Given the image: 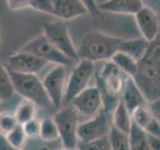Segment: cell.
Wrapping results in <instances>:
<instances>
[{"label": "cell", "instance_id": "cell-7", "mask_svg": "<svg viewBox=\"0 0 160 150\" xmlns=\"http://www.w3.org/2000/svg\"><path fill=\"white\" fill-rule=\"evenodd\" d=\"M42 33L60 52H62L75 62L79 61L77 47H75L72 41L65 21L57 19L54 21L44 23Z\"/></svg>", "mask_w": 160, "mask_h": 150}, {"label": "cell", "instance_id": "cell-13", "mask_svg": "<svg viewBox=\"0 0 160 150\" xmlns=\"http://www.w3.org/2000/svg\"><path fill=\"white\" fill-rule=\"evenodd\" d=\"M133 16L141 37L148 42H152L159 36L160 19L154 9L143 5Z\"/></svg>", "mask_w": 160, "mask_h": 150}, {"label": "cell", "instance_id": "cell-29", "mask_svg": "<svg viewBox=\"0 0 160 150\" xmlns=\"http://www.w3.org/2000/svg\"><path fill=\"white\" fill-rule=\"evenodd\" d=\"M29 7L35 11L52 15V0H29Z\"/></svg>", "mask_w": 160, "mask_h": 150}, {"label": "cell", "instance_id": "cell-11", "mask_svg": "<svg viewBox=\"0 0 160 150\" xmlns=\"http://www.w3.org/2000/svg\"><path fill=\"white\" fill-rule=\"evenodd\" d=\"M72 106L79 114V116L91 118L103 110L102 95L97 85L88 86L74 97L71 102Z\"/></svg>", "mask_w": 160, "mask_h": 150}, {"label": "cell", "instance_id": "cell-25", "mask_svg": "<svg viewBox=\"0 0 160 150\" xmlns=\"http://www.w3.org/2000/svg\"><path fill=\"white\" fill-rule=\"evenodd\" d=\"M131 116H132V121L143 130L153 119V114L151 112V109H150L148 103L141 105V106H139L135 110H133L131 112Z\"/></svg>", "mask_w": 160, "mask_h": 150}, {"label": "cell", "instance_id": "cell-33", "mask_svg": "<svg viewBox=\"0 0 160 150\" xmlns=\"http://www.w3.org/2000/svg\"><path fill=\"white\" fill-rule=\"evenodd\" d=\"M81 1L85 4V6L87 7L88 12L90 15L95 16L99 13V8H98V3L96 2V0H81Z\"/></svg>", "mask_w": 160, "mask_h": 150}, {"label": "cell", "instance_id": "cell-19", "mask_svg": "<svg viewBox=\"0 0 160 150\" xmlns=\"http://www.w3.org/2000/svg\"><path fill=\"white\" fill-rule=\"evenodd\" d=\"M110 61L129 77H133L137 71L138 61L132 56H130L129 54L121 51V50H118L117 52H115L112 55Z\"/></svg>", "mask_w": 160, "mask_h": 150}, {"label": "cell", "instance_id": "cell-3", "mask_svg": "<svg viewBox=\"0 0 160 150\" xmlns=\"http://www.w3.org/2000/svg\"><path fill=\"white\" fill-rule=\"evenodd\" d=\"M127 75L110 61H105V65L97 75V86L103 99V109L112 112L120 100Z\"/></svg>", "mask_w": 160, "mask_h": 150}, {"label": "cell", "instance_id": "cell-17", "mask_svg": "<svg viewBox=\"0 0 160 150\" xmlns=\"http://www.w3.org/2000/svg\"><path fill=\"white\" fill-rule=\"evenodd\" d=\"M111 122L112 125L122 132L129 134L132 126V116L129 110L126 108L124 103L119 100L116 106L111 112Z\"/></svg>", "mask_w": 160, "mask_h": 150}, {"label": "cell", "instance_id": "cell-28", "mask_svg": "<svg viewBox=\"0 0 160 150\" xmlns=\"http://www.w3.org/2000/svg\"><path fill=\"white\" fill-rule=\"evenodd\" d=\"M78 148L79 150H111L108 136L86 143H79Z\"/></svg>", "mask_w": 160, "mask_h": 150}, {"label": "cell", "instance_id": "cell-39", "mask_svg": "<svg viewBox=\"0 0 160 150\" xmlns=\"http://www.w3.org/2000/svg\"><path fill=\"white\" fill-rule=\"evenodd\" d=\"M1 103H2V100L0 99V107H1Z\"/></svg>", "mask_w": 160, "mask_h": 150}, {"label": "cell", "instance_id": "cell-30", "mask_svg": "<svg viewBox=\"0 0 160 150\" xmlns=\"http://www.w3.org/2000/svg\"><path fill=\"white\" fill-rule=\"evenodd\" d=\"M28 138H36L40 135V120L34 118L22 125Z\"/></svg>", "mask_w": 160, "mask_h": 150}, {"label": "cell", "instance_id": "cell-35", "mask_svg": "<svg viewBox=\"0 0 160 150\" xmlns=\"http://www.w3.org/2000/svg\"><path fill=\"white\" fill-rule=\"evenodd\" d=\"M0 150H19L12 146L10 142L7 140L5 134L0 133Z\"/></svg>", "mask_w": 160, "mask_h": 150}, {"label": "cell", "instance_id": "cell-15", "mask_svg": "<svg viewBox=\"0 0 160 150\" xmlns=\"http://www.w3.org/2000/svg\"><path fill=\"white\" fill-rule=\"evenodd\" d=\"M143 5L142 0H106L99 3L98 8L108 13L134 15Z\"/></svg>", "mask_w": 160, "mask_h": 150}, {"label": "cell", "instance_id": "cell-14", "mask_svg": "<svg viewBox=\"0 0 160 150\" xmlns=\"http://www.w3.org/2000/svg\"><path fill=\"white\" fill-rule=\"evenodd\" d=\"M89 14L81 0H52V16L68 21Z\"/></svg>", "mask_w": 160, "mask_h": 150}, {"label": "cell", "instance_id": "cell-26", "mask_svg": "<svg viewBox=\"0 0 160 150\" xmlns=\"http://www.w3.org/2000/svg\"><path fill=\"white\" fill-rule=\"evenodd\" d=\"M5 136L12 146L19 150H23V147L25 146V143H26V140L28 138L21 124H18L11 131L5 134Z\"/></svg>", "mask_w": 160, "mask_h": 150}, {"label": "cell", "instance_id": "cell-4", "mask_svg": "<svg viewBox=\"0 0 160 150\" xmlns=\"http://www.w3.org/2000/svg\"><path fill=\"white\" fill-rule=\"evenodd\" d=\"M14 91L23 99L33 102L42 108L52 107V104L45 90L42 80L37 74L18 73L9 69Z\"/></svg>", "mask_w": 160, "mask_h": 150}, {"label": "cell", "instance_id": "cell-27", "mask_svg": "<svg viewBox=\"0 0 160 150\" xmlns=\"http://www.w3.org/2000/svg\"><path fill=\"white\" fill-rule=\"evenodd\" d=\"M19 123L15 117L14 113L6 111H0V133L7 134L13 128H15Z\"/></svg>", "mask_w": 160, "mask_h": 150}, {"label": "cell", "instance_id": "cell-24", "mask_svg": "<svg viewBox=\"0 0 160 150\" xmlns=\"http://www.w3.org/2000/svg\"><path fill=\"white\" fill-rule=\"evenodd\" d=\"M39 137L44 141H54V140L59 139L58 129L55 123L53 116L44 117L40 120V135Z\"/></svg>", "mask_w": 160, "mask_h": 150}, {"label": "cell", "instance_id": "cell-2", "mask_svg": "<svg viewBox=\"0 0 160 150\" xmlns=\"http://www.w3.org/2000/svg\"><path fill=\"white\" fill-rule=\"evenodd\" d=\"M123 39L101 31L87 32L77 47L78 58L93 62L109 61L112 55L120 50Z\"/></svg>", "mask_w": 160, "mask_h": 150}, {"label": "cell", "instance_id": "cell-31", "mask_svg": "<svg viewBox=\"0 0 160 150\" xmlns=\"http://www.w3.org/2000/svg\"><path fill=\"white\" fill-rule=\"evenodd\" d=\"M6 4L10 10L18 11L29 7V0H6Z\"/></svg>", "mask_w": 160, "mask_h": 150}, {"label": "cell", "instance_id": "cell-22", "mask_svg": "<svg viewBox=\"0 0 160 150\" xmlns=\"http://www.w3.org/2000/svg\"><path fill=\"white\" fill-rule=\"evenodd\" d=\"M15 117L19 124H25L34 118H36V105L28 100H23L15 110Z\"/></svg>", "mask_w": 160, "mask_h": 150}, {"label": "cell", "instance_id": "cell-23", "mask_svg": "<svg viewBox=\"0 0 160 150\" xmlns=\"http://www.w3.org/2000/svg\"><path fill=\"white\" fill-rule=\"evenodd\" d=\"M111 150H130L129 134L115 128L113 125L108 135Z\"/></svg>", "mask_w": 160, "mask_h": 150}, {"label": "cell", "instance_id": "cell-8", "mask_svg": "<svg viewBox=\"0 0 160 150\" xmlns=\"http://www.w3.org/2000/svg\"><path fill=\"white\" fill-rule=\"evenodd\" d=\"M95 62L88 59H79L73 70L68 75L64 103L69 104L71 100L89 86L94 75Z\"/></svg>", "mask_w": 160, "mask_h": 150}, {"label": "cell", "instance_id": "cell-36", "mask_svg": "<svg viewBox=\"0 0 160 150\" xmlns=\"http://www.w3.org/2000/svg\"><path fill=\"white\" fill-rule=\"evenodd\" d=\"M147 138H148L149 145L152 150H160V137L152 136V135L147 134Z\"/></svg>", "mask_w": 160, "mask_h": 150}, {"label": "cell", "instance_id": "cell-5", "mask_svg": "<svg viewBox=\"0 0 160 150\" xmlns=\"http://www.w3.org/2000/svg\"><path fill=\"white\" fill-rule=\"evenodd\" d=\"M79 114L71 104L56 110L53 119L58 129L59 139L65 148H78Z\"/></svg>", "mask_w": 160, "mask_h": 150}, {"label": "cell", "instance_id": "cell-1", "mask_svg": "<svg viewBox=\"0 0 160 150\" xmlns=\"http://www.w3.org/2000/svg\"><path fill=\"white\" fill-rule=\"evenodd\" d=\"M147 102L160 98V34L150 42L146 53L138 61V68L132 77Z\"/></svg>", "mask_w": 160, "mask_h": 150}, {"label": "cell", "instance_id": "cell-32", "mask_svg": "<svg viewBox=\"0 0 160 150\" xmlns=\"http://www.w3.org/2000/svg\"><path fill=\"white\" fill-rule=\"evenodd\" d=\"M144 131L149 135H152V136L160 137V124L153 117V119L149 122V124L144 128Z\"/></svg>", "mask_w": 160, "mask_h": 150}, {"label": "cell", "instance_id": "cell-38", "mask_svg": "<svg viewBox=\"0 0 160 150\" xmlns=\"http://www.w3.org/2000/svg\"><path fill=\"white\" fill-rule=\"evenodd\" d=\"M0 47H1V36H0Z\"/></svg>", "mask_w": 160, "mask_h": 150}, {"label": "cell", "instance_id": "cell-9", "mask_svg": "<svg viewBox=\"0 0 160 150\" xmlns=\"http://www.w3.org/2000/svg\"><path fill=\"white\" fill-rule=\"evenodd\" d=\"M67 68L65 65L57 64L45 74L42 79L43 86L54 109H60L64 103L67 85Z\"/></svg>", "mask_w": 160, "mask_h": 150}, {"label": "cell", "instance_id": "cell-18", "mask_svg": "<svg viewBox=\"0 0 160 150\" xmlns=\"http://www.w3.org/2000/svg\"><path fill=\"white\" fill-rule=\"evenodd\" d=\"M150 42L145 40L143 37L131 38V39H123L120 50L125 53L129 54L137 61L141 60V58L146 53L149 47Z\"/></svg>", "mask_w": 160, "mask_h": 150}, {"label": "cell", "instance_id": "cell-16", "mask_svg": "<svg viewBox=\"0 0 160 150\" xmlns=\"http://www.w3.org/2000/svg\"><path fill=\"white\" fill-rule=\"evenodd\" d=\"M120 99L130 111V113L137 107L148 103L146 98L144 97L142 91L138 87L136 82L134 81V79L129 76L125 81V85Z\"/></svg>", "mask_w": 160, "mask_h": 150}, {"label": "cell", "instance_id": "cell-20", "mask_svg": "<svg viewBox=\"0 0 160 150\" xmlns=\"http://www.w3.org/2000/svg\"><path fill=\"white\" fill-rule=\"evenodd\" d=\"M129 140L130 150H152L149 145L146 132L133 121L131 130L129 132Z\"/></svg>", "mask_w": 160, "mask_h": 150}, {"label": "cell", "instance_id": "cell-10", "mask_svg": "<svg viewBox=\"0 0 160 150\" xmlns=\"http://www.w3.org/2000/svg\"><path fill=\"white\" fill-rule=\"evenodd\" d=\"M111 126V112L101 110L97 115L79 123L77 131L79 143H86L108 136Z\"/></svg>", "mask_w": 160, "mask_h": 150}, {"label": "cell", "instance_id": "cell-12", "mask_svg": "<svg viewBox=\"0 0 160 150\" xmlns=\"http://www.w3.org/2000/svg\"><path fill=\"white\" fill-rule=\"evenodd\" d=\"M49 63L32 53L17 50L7 57L6 66L8 69L18 73L37 74Z\"/></svg>", "mask_w": 160, "mask_h": 150}, {"label": "cell", "instance_id": "cell-21", "mask_svg": "<svg viewBox=\"0 0 160 150\" xmlns=\"http://www.w3.org/2000/svg\"><path fill=\"white\" fill-rule=\"evenodd\" d=\"M15 91L9 69L0 60V99L2 101H7L13 97Z\"/></svg>", "mask_w": 160, "mask_h": 150}, {"label": "cell", "instance_id": "cell-37", "mask_svg": "<svg viewBox=\"0 0 160 150\" xmlns=\"http://www.w3.org/2000/svg\"><path fill=\"white\" fill-rule=\"evenodd\" d=\"M40 150H47V149L43 148V149H40ZM58 150H79V148H74V149H71V148H65V147H63L62 149H58Z\"/></svg>", "mask_w": 160, "mask_h": 150}, {"label": "cell", "instance_id": "cell-34", "mask_svg": "<svg viewBox=\"0 0 160 150\" xmlns=\"http://www.w3.org/2000/svg\"><path fill=\"white\" fill-rule=\"evenodd\" d=\"M150 109H151V112L153 114V117L158 121L160 124V98L157 100H154L152 102L148 103Z\"/></svg>", "mask_w": 160, "mask_h": 150}, {"label": "cell", "instance_id": "cell-6", "mask_svg": "<svg viewBox=\"0 0 160 150\" xmlns=\"http://www.w3.org/2000/svg\"><path fill=\"white\" fill-rule=\"evenodd\" d=\"M19 50L36 55V56L47 61L49 64H60L65 65V66H71V65L76 63L72 59L68 58L66 55H64L62 52H60L43 33H40L28 40L26 43L19 48Z\"/></svg>", "mask_w": 160, "mask_h": 150}]
</instances>
